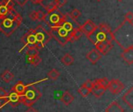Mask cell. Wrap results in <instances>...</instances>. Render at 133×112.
<instances>
[{
	"label": "cell",
	"instance_id": "obj_1",
	"mask_svg": "<svg viewBox=\"0 0 133 112\" xmlns=\"http://www.w3.org/2000/svg\"><path fill=\"white\" fill-rule=\"evenodd\" d=\"M71 21L73 20L71 19L69 15L66 19H65L62 23H61L57 27H51V31H49L51 37H54L62 46L65 45L68 42L70 41L71 34L73 29L77 27H74L73 23Z\"/></svg>",
	"mask_w": 133,
	"mask_h": 112
},
{
	"label": "cell",
	"instance_id": "obj_2",
	"mask_svg": "<svg viewBox=\"0 0 133 112\" xmlns=\"http://www.w3.org/2000/svg\"><path fill=\"white\" fill-rule=\"evenodd\" d=\"M22 21L23 17L13 8L10 9L6 15L0 17V32L9 37L16 31Z\"/></svg>",
	"mask_w": 133,
	"mask_h": 112
},
{
	"label": "cell",
	"instance_id": "obj_3",
	"mask_svg": "<svg viewBox=\"0 0 133 112\" xmlns=\"http://www.w3.org/2000/svg\"><path fill=\"white\" fill-rule=\"evenodd\" d=\"M87 37L94 45L97 43H113L115 41L111 29L106 23H101L97 26L95 30Z\"/></svg>",
	"mask_w": 133,
	"mask_h": 112
},
{
	"label": "cell",
	"instance_id": "obj_4",
	"mask_svg": "<svg viewBox=\"0 0 133 112\" xmlns=\"http://www.w3.org/2000/svg\"><path fill=\"white\" fill-rule=\"evenodd\" d=\"M20 96L21 103L26 107H31L41 97V93L32 84L26 86L23 94Z\"/></svg>",
	"mask_w": 133,
	"mask_h": 112
},
{
	"label": "cell",
	"instance_id": "obj_5",
	"mask_svg": "<svg viewBox=\"0 0 133 112\" xmlns=\"http://www.w3.org/2000/svg\"><path fill=\"white\" fill-rule=\"evenodd\" d=\"M30 30L35 39L34 47L38 50L42 49L51 38L49 31H47L42 26H38L35 29H31Z\"/></svg>",
	"mask_w": 133,
	"mask_h": 112
},
{
	"label": "cell",
	"instance_id": "obj_6",
	"mask_svg": "<svg viewBox=\"0 0 133 112\" xmlns=\"http://www.w3.org/2000/svg\"><path fill=\"white\" fill-rule=\"evenodd\" d=\"M108 89L113 94H119L125 89V86L119 80H112L109 81Z\"/></svg>",
	"mask_w": 133,
	"mask_h": 112
},
{
	"label": "cell",
	"instance_id": "obj_7",
	"mask_svg": "<svg viewBox=\"0 0 133 112\" xmlns=\"http://www.w3.org/2000/svg\"><path fill=\"white\" fill-rule=\"evenodd\" d=\"M68 16H69V14L64 15V14L61 13V12H58V13H57V12L52 13L49 17V20H50L51 23L52 24L51 27H57L61 23H62L65 19H66L68 18Z\"/></svg>",
	"mask_w": 133,
	"mask_h": 112
},
{
	"label": "cell",
	"instance_id": "obj_8",
	"mask_svg": "<svg viewBox=\"0 0 133 112\" xmlns=\"http://www.w3.org/2000/svg\"><path fill=\"white\" fill-rule=\"evenodd\" d=\"M80 30H82L83 34H86V36H88L89 34H90L97 27V25L90 19H87L83 25H81L80 27Z\"/></svg>",
	"mask_w": 133,
	"mask_h": 112
},
{
	"label": "cell",
	"instance_id": "obj_9",
	"mask_svg": "<svg viewBox=\"0 0 133 112\" xmlns=\"http://www.w3.org/2000/svg\"><path fill=\"white\" fill-rule=\"evenodd\" d=\"M96 50H97L102 55H107L113 48V43H97L95 44Z\"/></svg>",
	"mask_w": 133,
	"mask_h": 112
},
{
	"label": "cell",
	"instance_id": "obj_10",
	"mask_svg": "<svg viewBox=\"0 0 133 112\" xmlns=\"http://www.w3.org/2000/svg\"><path fill=\"white\" fill-rule=\"evenodd\" d=\"M121 57L129 65H132L133 63V45L124 49L123 52L121 54Z\"/></svg>",
	"mask_w": 133,
	"mask_h": 112
},
{
	"label": "cell",
	"instance_id": "obj_11",
	"mask_svg": "<svg viewBox=\"0 0 133 112\" xmlns=\"http://www.w3.org/2000/svg\"><path fill=\"white\" fill-rule=\"evenodd\" d=\"M6 100H7V103H9L12 107H16L21 103L20 96L12 91L9 94H8Z\"/></svg>",
	"mask_w": 133,
	"mask_h": 112
},
{
	"label": "cell",
	"instance_id": "obj_12",
	"mask_svg": "<svg viewBox=\"0 0 133 112\" xmlns=\"http://www.w3.org/2000/svg\"><path fill=\"white\" fill-rule=\"evenodd\" d=\"M102 57V55L96 49H93L90 51H89L87 55V58L92 63L96 64Z\"/></svg>",
	"mask_w": 133,
	"mask_h": 112
},
{
	"label": "cell",
	"instance_id": "obj_13",
	"mask_svg": "<svg viewBox=\"0 0 133 112\" xmlns=\"http://www.w3.org/2000/svg\"><path fill=\"white\" fill-rule=\"evenodd\" d=\"M123 101L129 106L130 108H133V87H131L122 97Z\"/></svg>",
	"mask_w": 133,
	"mask_h": 112
},
{
	"label": "cell",
	"instance_id": "obj_14",
	"mask_svg": "<svg viewBox=\"0 0 133 112\" xmlns=\"http://www.w3.org/2000/svg\"><path fill=\"white\" fill-rule=\"evenodd\" d=\"M94 82V88H102L105 90H108V87L109 84V80L107 78H102L96 80Z\"/></svg>",
	"mask_w": 133,
	"mask_h": 112
},
{
	"label": "cell",
	"instance_id": "obj_15",
	"mask_svg": "<svg viewBox=\"0 0 133 112\" xmlns=\"http://www.w3.org/2000/svg\"><path fill=\"white\" fill-rule=\"evenodd\" d=\"M60 100H61V101H62L65 105L69 106V105L73 101L74 97H73L69 91H65V92L62 94V95Z\"/></svg>",
	"mask_w": 133,
	"mask_h": 112
},
{
	"label": "cell",
	"instance_id": "obj_16",
	"mask_svg": "<svg viewBox=\"0 0 133 112\" xmlns=\"http://www.w3.org/2000/svg\"><path fill=\"white\" fill-rule=\"evenodd\" d=\"M105 112H124V109L117 101H113L106 108Z\"/></svg>",
	"mask_w": 133,
	"mask_h": 112
},
{
	"label": "cell",
	"instance_id": "obj_17",
	"mask_svg": "<svg viewBox=\"0 0 133 112\" xmlns=\"http://www.w3.org/2000/svg\"><path fill=\"white\" fill-rule=\"evenodd\" d=\"M80 27V26H79ZM77 27L73 29L72 34H71V37H70V42H74L76 41H78L80 39V37L83 36V32L80 30V27Z\"/></svg>",
	"mask_w": 133,
	"mask_h": 112
},
{
	"label": "cell",
	"instance_id": "obj_18",
	"mask_svg": "<svg viewBox=\"0 0 133 112\" xmlns=\"http://www.w3.org/2000/svg\"><path fill=\"white\" fill-rule=\"evenodd\" d=\"M25 89H26V86L23 84V83L21 82V81H19V82L12 87V91L14 92V93H16V94H19V95H22V94H23Z\"/></svg>",
	"mask_w": 133,
	"mask_h": 112
},
{
	"label": "cell",
	"instance_id": "obj_19",
	"mask_svg": "<svg viewBox=\"0 0 133 112\" xmlns=\"http://www.w3.org/2000/svg\"><path fill=\"white\" fill-rule=\"evenodd\" d=\"M61 62H62V63L64 65L69 66V65H71L73 64V62H74V58L70 54L67 53V54H65L63 55V57L61 59Z\"/></svg>",
	"mask_w": 133,
	"mask_h": 112
},
{
	"label": "cell",
	"instance_id": "obj_20",
	"mask_svg": "<svg viewBox=\"0 0 133 112\" xmlns=\"http://www.w3.org/2000/svg\"><path fill=\"white\" fill-rule=\"evenodd\" d=\"M14 77V75L12 72L9 70H5L2 75H1V79L5 82V83H9Z\"/></svg>",
	"mask_w": 133,
	"mask_h": 112
},
{
	"label": "cell",
	"instance_id": "obj_21",
	"mask_svg": "<svg viewBox=\"0 0 133 112\" xmlns=\"http://www.w3.org/2000/svg\"><path fill=\"white\" fill-rule=\"evenodd\" d=\"M42 59L39 55H36V56H31V57H27V62L29 64H31L34 66H37L41 62Z\"/></svg>",
	"mask_w": 133,
	"mask_h": 112
},
{
	"label": "cell",
	"instance_id": "obj_22",
	"mask_svg": "<svg viewBox=\"0 0 133 112\" xmlns=\"http://www.w3.org/2000/svg\"><path fill=\"white\" fill-rule=\"evenodd\" d=\"M44 9H45V10H46V12H47L46 15H48V14H50V13H51V12H54L55 10H57V9H58V6L55 5V3L54 2H51L50 3H48V4L44 7Z\"/></svg>",
	"mask_w": 133,
	"mask_h": 112
},
{
	"label": "cell",
	"instance_id": "obj_23",
	"mask_svg": "<svg viewBox=\"0 0 133 112\" xmlns=\"http://www.w3.org/2000/svg\"><path fill=\"white\" fill-rule=\"evenodd\" d=\"M105 90H104V89H102V88H94L93 90H92V91H91V93L93 94V95L95 97H97V98H100L101 97H102L104 94V93H105Z\"/></svg>",
	"mask_w": 133,
	"mask_h": 112
},
{
	"label": "cell",
	"instance_id": "obj_24",
	"mask_svg": "<svg viewBox=\"0 0 133 112\" xmlns=\"http://www.w3.org/2000/svg\"><path fill=\"white\" fill-rule=\"evenodd\" d=\"M26 55L27 57L39 55V50L37 49L35 47H30V48H27V51L26 52Z\"/></svg>",
	"mask_w": 133,
	"mask_h": 112
},
{
	"label": "cell",
	"instance_id": "obj_25",
	"mask_svg": "<svg viewBox=\"0 0 133 112\" xmlns=\"http://www.w3.org/2000/svg\"><path fill=\"white\" fill-rule=\"evenodd\" d=\"M48 76L49 79L53 80H57L60 76V73L56 69H52L48 73Z\"/></svg>",
	"mask_w": 133,
	"mask_h": 112
},
{
	"label": "cell",
	"instance_id": "obj_26",
	"mask_svg": "<svg viewBox=\"0 0 133 112\" xmlns=\"http://www.w3.org/2000/svg\"><path fill=\"white\" fill-rule=\"evenodd\" d=\"M69 17L71 18L72 20L76 21V19H78V18L80 16L81 12H80V10H79L78 9H74L72 12H70V13H69Z\"/></svg>",
	"mask_w": 133,
	"mask_h": 112
},
{
	"label": "cell",
	"instance_id": "obj_27",
	"mask_svg": "<svg viewBox=\"0 0 133 112\" xmlns=\"http://www.w3.org/2000/svg\"><path fill=\"white\" fill-rule=\"evenodd\" d=\"M78 91H79V94L83 97H87L91 92L87 88V87H85L83 85L81 87H79V89L78 90Z\"/></svg>",
	"mask_w": 133,
	"mask_h": 112
},
{
	"label": "cell",
	"instance_id": "obj_28",
	"mask_svg": "<svg viewBox=\"0 0 133 112\" xmlns=\"http://www.w3.org/2000/svg\"><path fill=\"white\" fill-rule=\"evenodd\" d=\"M125 21L128 22L130 25L133 26V14L132 12H128L125 15Z\"/></svg>",
	"mask_w": 133,
	"mask_h": 112
},
{
	"label": "cell",
	"instance_id": "obj_29",
	"mask_svg": "<svg viewBox=\"0 0 133 112\" xmlns=\"http://www.w3.org/2000/svg\"><path fill=\"white\" fill-rule=\"evenodd\" d=\"M46 16L47 15L42 11L37 12V20H39V21H44L46 18Z\"/></svg>",
	"mask_w": 133,
	"mask_h": 112
},
{
	"label": "cell",
	"instance_id": "obj_30",
	"mask_svg": "<svg viewBox=\"0 0 133 112\" xmlns=\"http://www.w3.org/2000/svg\"><path fill=\"white\" fill-rule=\"evenodd\" d=\"M85 87H87L90 92L92 91V90L94 89V82L91 81V80H87V82H85L83 84Z\"/></svg>",
	"mask_w": 133,
	"mask_h": 112
},
{
	"label": "cell",
	"instance_id": "obj_31",
	"mask_svg": "<svg viewBox=\"0 0 133 112\" xmlns=\"http://www.w3.org/2000/svg\"><path fill=\"white\" fill-rule=\"evenodd\" d=\"M7 96H8V93L6 92V90L2 87H0V99L5 100L7 98Z\"/></svg>",
	"mask_w": 133,
	"mask_h": 112
},
{
	"label": "cell",
	"instance_id": "obj_32",
	"mask_svg": "<svg viewBox=\"0 0 133 112\" xmlns=\"http://www.w3.org/2000/svg\"><path fill=\"white\" fill-rule=\"evenodd\" d=\"M54 2L58 8V7H62L67 2V0H54Z\"/></svg>",
	"mask_w": 133,
	"mask_h": 112
},
{
	"label": "cell",
	"instance_id": "obj_33",
	"mask_svg": "<svg viewBox=\"0 0 133 112\" xmlns=\"http://www.w3.org/2000/svg\"><path fill=\"white\" fill-rule=\"evenodd\" d=\"M29 17L31 20H37V11H32L30 12V13L29 14Z\"/></svg>",
	"mask_w": 133,
	"mask_h": 112
},
{
	"label": "cell",
	"instance_id": "obj_34",
	"mask_svg": "<svg viewBox=\"0 0 133 112\" xmlns=\"http://www.w3.org/2000/svg\"><path fill=\"white\" fill-rule=\"evenodd\" d=\"M16 2V3L18 5H19L20 6H23L26 5V3L28 2V0H15Z\"/></svg>",
	"mask_w": 133,
	"mask_h": 112
},
{
	"label": "cell",
	"instance_id": "obj_35",
	"mask_svg": "<svg viewBox=\"0 0 133 112\" xmlns=\"http://www.w3.org/2000/svg\"><path fill=\"white\" fill-rule=\"evenodd\" d=\"M5 104H7V100H2V99H0V108L3 107Z\"/></svg>",
	"mask_w": 133,
	"mask_h": 112
},
{
	"label": "cell",
	"instance_id": "obj_36",
	"mask_svg": "<svg viewBox=\"0 0 133 112\" xmlns=\"http://www.w3.org/2000/svg\"><path fill=\"white\" fill-rule=\"evenodd\" d=\"M33 3H34V4H38V3H42V2L44 1V0H30Z\"/></svg>",
	"mask_w": 133,
	"mask_h": 112
},
{
	"label": "cell",
	"instance_id": "obj_37",
	"mask_svg": "<svg viewBox=\"0 0 133 112\" xmlns=\"http://www.w3.org/2000/svg\"><path fill=\"white\" fill-rule=\"evenodd\" d=\"M25 112H38V111H37L35 108H31V107H30L27 111H26Z\"/></svg>",
	"mask_w": 133,
	"mask_h": 112
},
{
	"label": "cell",
	"instance_id": "obj_38",
	"mask_svg": "<svg viewBox=\"0 0 133 112\" xmlns=\"http://www.w3.org/2000/svg\"><path fill=\"white\" fill-rule=\"evenodd\" d=\"M118 2H122L123 0H118Z\"/></svg>",
	"mask_w": 133,
	"mask_h": 112
},
{
	"label": "cell",
	"instance_id": "obj_39",
	"mask_svg": "<svg viewBox=\"0 0 133 112\" xmlns=\"http://www.w3.org/2000/svg\"><path fill=\"white\" fill-rule=\"evenodd\" d=\"M6 1H8V0H2V2H6Z\"/></svg>",
	"mask_w": 133,
	"mask_h": 112
},
{
	"label": "cell",
	"instance_id": "obj_40",
	"mask_svg": "<svg viewBox=\"0 0 133 112\" xmlns=\"http://www.w3.org/2000/svg\"><path fill=\"white\" fill-rule=\"evenodd\" d=\"M97 1H98V2H100V1H101V0H97Z\"/></svg>",
	"mask_w": 133,
	"mask_h": 112
}]
</instances>
